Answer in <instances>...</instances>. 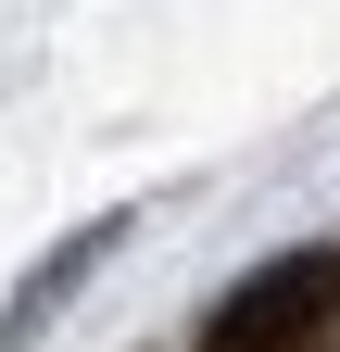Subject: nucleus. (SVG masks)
Listing matches in <instances>:
<instances>
[{
    "label": "nucleus",
    "mask_w": 340,
    "mask_h": 352,
    "mask_svg": "<svg viewBox=\"0 0 340 352\" xmlns=\"http://www.w3.org/2000/svg\"><path fill=\"white\" fill-rule=\"evenodd\" d=\"M328 327H340V252H290L202 327V352H328Z\"/></svg>",
    "instance_id": "1"
}]
</instances>
